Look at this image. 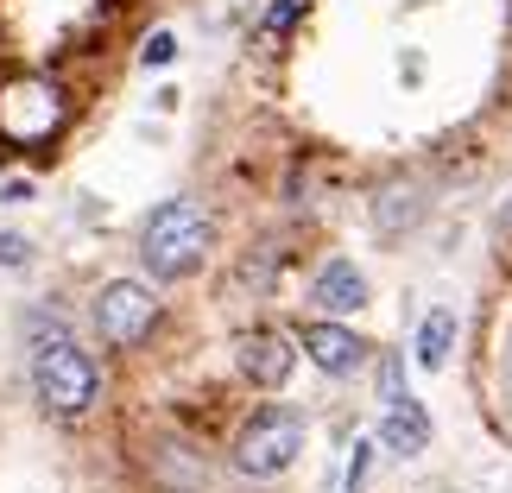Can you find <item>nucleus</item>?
<instances>
[{"label": "nucleus", "mask_w": 512, "mask_h": 493, "mask_svg": "<svg viewBox=\"0 0 512 493\" xmlns=\"http://www.w3.org/2000/svg\"><path fill=\"white\" fill-rule=\"evenodd\" d=\"M32 392L57 418H83L95 405V392H102V373H95L89 348H76V335L57 317H32Z\"/></svg>", "instance_id": "f257e3e1"}, {"label": "nucleus", "mask_w": 512, "mask_h": 493, "mask_svg": "<svg viewBox=\"0 0 512 493\" xmlns=\"http://www.w3.org/2000/svg\"><path fill=\"white\" fill-rule=\"evenodd\" d=\"M203 260H209V215H203L196 196H171V203H159V209L146 215V228H140V266L159 285L190 279Z\"/></svg>", "instance_id": "f03ea898"}, {"label": "nucleus", "mask_w": 512, "mask_h": 493, "mask_svg": "<svg viewBox=\"0 0 512 493\" xmlns=\"http://www.w3.org/2000/svg\"><path fill=\"white\" fill-rule=\"evenodd\" d=\"M298 449H304V418L291 405H260L253 418L241 424V437H234V468L253 481H272V475H285L291 462H298Z\"/></svg>", "instance_id": "7ed1b4c3"}, {"label": "nucleus", "mask_w": 512, "mask_h": 493, "mask_svg": "<svg viewBox=\"0 0 512 493\" xmlns=\"http://www.w3.org/2000/svg\"><path fill=\"white\" fill-rule=\"evenodd\" d=\"M159 291L146 279H108L95 291V329H102L108 348H140L152 329H159Z\"/></svg>", "instance_id": "20e7f679"}, {"label": "nucleus", "mask_w": 512, "mask_h": 493, "mask_svg": "<svg viewBox=\"0 0 512 493\" xmlns=\"http://www.w3.org/2000/svg\"><path fill=\"white\" fill-rule=\"evenodd\" d=\"M57 127H64V95H57V83L26 76V83L0 89V140L38 146V140H51Z\"/></svg>", "instance_id": "39448f33"}, {"label": "nucleus", "mask_w": 512, "mask_h": 493, "mask_svg": "<svg viewBox=\"0 0 512 493\" xmlns=\"http://www.w3.org/2000/svg\"><path fill=\"white\" fill-rule=\"evenodd\" d=\"M234 361H241V373H247L253 386L279 392V386L291 380V367H298V342H291L285 329H253V335H241Z\"/></svg>", "instance_id": "423d86ee"}, {"label": "nucleus", "mask_w": 512, "mask_h": 493, "mask_svg": "<svg viewBox=\"0 0 512 493\" xmlns=\"http://www.w3.org/2000/svg\"><path fill=\"white\" fill-rule=\"evenodd\" d=\"M298 348H304V354H310V361H317L323 373H336V380L367 361V342H361V335H354L348 323H336V317H317V323H304Z\"/></svg>", "instance_id": "0eeeda50"}, {"label": "nucleus", "mask_w": 512, "mask_h": 493, "mask_svg": "<svg viewBox=\"0 0 512 493\" xmlns=\"http://www.w3.org/2000/svg\"><path fill=\"white\" fill-rule=\"evenodd\" d=\"M310 298L323 304V317H354V310L367 304V272L354 266V260H329L323 272H317V285H310Z\"/></svg>", "instance_id": "6e6552de"}, {"label": "nucleus", "mask_w": 512, "mask_h": 493, "mask_svg": "<svg viewBox=\"0 0 512 493\" xmlns=\"http://www.w3.org/2000/svg\"><path fill=\"white\" fill-rule=\"evenodd\" d=\"M380 449H392V456H424L430 449V418L418 399H399L380 411Z\"/></svg>", "instance_id": "1a4fd4ad"}, {"label": "nucleus", "mask_w": 512, "mask_h": 493, "mask_svg": "<svg viewBox=\"0 0 512 493\" xmlns=\"http://www.w3.org/2000/svg\"><path fill=\"white\" fill-rule=\"evenodd\" d=\"M418 215H424V190L418 184H392L373 196V228L386 234V241H399L405 228H418Z\"/></svg>", "instance_id": "9d476101"}, {"label": "nucleus", "mask_w": 512, "mask_h": 493, "mask_svg": "<svg viewBox=\"0 0 512 493\" xmlns=\"http://www.w3.org/2000/svg\"><path fill=\"white\" fill-rule=\"evenodd\" d=\"M449 348H456V310H430V317L418 323V335H411V361H418L424 373H443Z\"/></svg>", "instance_id": "9b49d317"}, {"label": "nucleus", "mask_w": 512, "mask_h": 493, "mask_svg": "<svg viewBox=\"0 0 512 493\" xmlns=\"http://www.w3.org/2000/svg\"><path fill=\"white\" fill-rule=\"evenodd\" d=\"M310 7V0H272L266 7V19H260V45H279V38L298 26V13Z\"/></svg>", "instance_id": "f8f14e48"}, {"label": "nucleus", "mask_w": 512, "mask_h": 493, "mask_svg": "<svg viewBox=\"0 0 512 493\" xmlns=\"http://www.w3.org/2000/svg\"><path fill=\"white\" fill-rule=\"evenodd\" d=\"M399 399H411L405 392V361L399 354H380V405H399Z\"/></svg>", "instance_id": "ddd939ff"}, {"label": "nucleus", "mask_w": 512, "mask_h": 493, "mask_svg": "<svg viewBox=\"0 0 512 493\" xmlns=\"http://www.w3.org/2000/svg\"><path fill=\"white\" fill-rule=\"evenodd\" d=\"M171 57H177V32H165V26H159V32H152V38H146V51H140V64H146V70H159V64H171Z\"/></svg>", "instance_id": "4468645a"}, {"label": "nucleus", "mask_w": 512, "mask_h": 493, "mask_svg": "<svg viewBox=\"0 0 512 493\" xmlns=\"http://www.w3.org/2000/svg\"><path fill=\"white\" fill-rule=\"evenodd\" d=\"M26 260H32L26 234H0V266H26Z\"/></svg>", "instance_id": "2eb2a0df"}, {"label": "nucleus", "mask_w": 512, "mask_h": 493, "mask_svg": "<svg viewBox=\"0 0 512 493\" xmlns=\"http://www.w3.org/2000/svg\"><path fill=\"white\" fill-rule=\"evenodd\" d=\"M373 449H380V443H354V462H348V493L367 481V462H373Z\"/></svg>", "instance_id": "dca6fc26"}, {"label": "nucleus", "mask_w": 512, "mask_h": 493, "mask_svg": "<svg viewBox=\"0 0 512 493\" xmlns=\"http://www.w3.org/2000/svg\"><path fill=\"white\" fill-rule=\"evenodd\" d=\"M500 228H506V234H512V196H506V209H500Z\"/></svg>", "instance_id": "f3484780"}]
</instances>
